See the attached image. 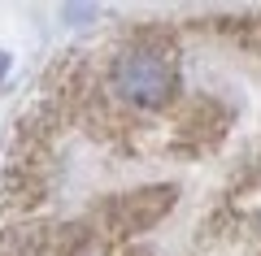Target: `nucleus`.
Wrapping results in <instances>:
<instances>
[{"label": "nucleus", "mask_w": 261, "mask_h": 256, "mask_svg": "<svg viewBox=\"0 0 261 256\" xmlns=\"http://www.w3.org/2000/svg\"><path fill=\"white\" fill-rule=\"evenodd\" d=\"M113 87L122 100L140 104V109H161L178 92V70L161 48H126L113 61Z\"/></svg>", "instance_id": "f257e3e1"}, {"label": "nucleus", "mask_w": 261, "mask_h": 256, "mask_svg": "<svg viewBox=\"0 0 261 256\" xmlns=\"http://www.w3.org/2000/svg\"><path fill=\"white\" fill-rule=\"evenodd\" d=\"M174 204V187H144V191H126L113 204L100 209V243H113L122 235H135V230H148L152 221L166 217V209Z\"/></svg>", "instance_id": "f03ea898"}, {"label": "nucleus", "mask_w": 261, "mask_h": 256, "mask_svg": "<svg viewBox=\"0 0 261 256\" xmlns=\"http://www.w3.org/2000/svg\"><path fill=\"white\" fill-rule=\"evenodd\" d=\"M5 65H9V61H5V52H0V74H5Z\"/></svg>", "instance_id": "7ed1b4c3"}]
</instances>
